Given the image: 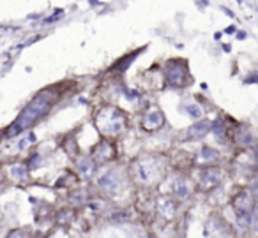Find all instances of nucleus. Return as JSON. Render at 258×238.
<instances>
[{"label": "nucleus", "instance_id": "9b49d317", "mask_svg": "<svg viewBox=\"0 0 258 238\" xmlns=\"http://www.w3.org/2000/svg\"><path fill=\"white\" fill-rule=\"evenodd\" d=\"M172 192L175 198L179 199H186L187 196L191 194V185H189V180L184 177H175L172 182Z\"/></svg>", "mask_w": 258, "mask_h": 238}, {"label": "nucleus", "instance_id": "423d86ee", "mask_svg": "<svg viewBox=\"0 0 258 238\" xmlns=\"http://www.w3.org/2000/svg\"><path fill=\"white\" fill-rule=\"evenodd\" d=\"M221 180H223L221 170L214 166H209V168H205L200 175V189L204 192H211L221 184Z\"/></svg>", "mask_w": 258, "mask_h": 238}, {"label": "nucleus", "instance_id": "6e6552de", "mask_svg": "<svg viewBox=\"0 0 258 238\" xmlns=\"http://www.w3.org/2000/svg\"><path fill=\"white\" fill-rule=\"evenodd\" d=\"M99 185L103 191L113 194V192H117L118 187H120V173H118L117 170L106 171V173L99 178Z\"/></svg>", "mask_w": 258, "mask_h": 238}, {"label": "nucleus", "instance_id": "a211bd4d", "mask_svg": "<svg viewBox=\"0 0 258 238\" xmlns=\"http://www.w3.org/2000/svg\"><path fill=\"white\" fill-rule=\"evenodd\" d=\"M11 173H13V177H15V180H18V182H23L27 178V171H25V168H23V166L11 168Z\"/></svg>", "mask_w": 258, "mask_h": 238}, {"label": "nucleus", "instance_id": "9d476101", "mask_svg": "<svg viewBox=\"0 0 258 238\" xmlns=\"http://www.w3.org/2000/svg\"><path fill=\"white\" fill-rule=\"evenodd\" d=\"M175 212H177V205L172 198H166V196H161L158 199V213L163 217V219L170 220L175 217Z\"/></svg>", "mask_w": 258, "mask_h": 238}, {"label": "nucleus", "instance_id": "0eeeda50", "mask_svg": "<svg viewBox=\"0 0 258 238\" xmlns=\"http://www.w3.org/2000/svg\"><path fill=\"white\" fill-rule=\"evenodd\" d=\"M165 122L166 118L161 110H152L149 113H145L144 118H142V129L147 132H154L158 129H161L165 125Z\"/></svg>", "mask_w": 258, "mask_h": 238}, {"label": "nucleus", "instance_id": "39448f33", "mask_svg": "<svg viewBox=\"0 0 258 238\" xmlns=\"http://www.w3.org/2000/svg\"><path fill=\"white\" fill-rule=\"evenodd\" d=\"M117 157V146L111 139H103L99 141L97 145H94L92 148V155L90 159L94 163H99V164H104V163H110Z\"/></svg>", "mask_w": 258, "mask_h": 238}, {"label": "nucleus", "instance_id": "1a4fd4ad", "mask_svg": "<svg viewBox=\"0 0 258 238\" xmlns=\"http://www.w3.org/2000/svg\"><path fill=\"white\" fill-rule=\"evenodd\" d=\"M233 208H235L237 215H246L247 213H251V210H253V198H251L247 192H240L239 196H235L232 201Z\"/></svg>", "mask_w": 258, "mask_h": 238}, {"label": "nucleus", "instance_id": "dca6fc26", "mask_svg": "<svg viewBox=\"0 0 258 238\" xmlns=\"http://www.w3.org/2000/svg\"><path fill=\"white\" fill-rule=\"evenodd\" d=\"M75 217H76L75 210H60L58 215H57V219L62 226H68V224H71L73 220H75Z\"/></svg>", "mask_w": 258, "mask_h": 238}, {"label": "nucleus", "instance_id": "aec40b11", "mask_svg": "<svg viewBox=\"0 0 258 238\" xmlns=\"http://www.w3.org/2000/svg\"><path fill=\"white\" fill-rule=\"evenodd\" d=\"M212 129H214V132H216V134H218L219 136V138H225V132H226V127H225V124H223V122L221 120H218V122H214V127H212Z\"/></svg>", "mask_w": 258, "mask_h": 238}, {"label": "nucleus", "instance_id": "f3484780", "mask_svg": "<svg viewBox=\"0 0 258 238\" xmlns=\"http://www.w3.org/2000/svg\"><path fill=\"white\" fill-rule=\"evenodd\" d=\"M62 146H64V150L68 152V155L76 157V153H78V145H76L75 139H66V141L62 143Z\"/></svg>", "mask_w": 258, "mask_h": 238}, {"label": "nucleus", "instance_id": "f8f14e48", "mask_svg": "<svg viewBox=\"0 0 258 238\" xmlns=\"http://www.w3.org/2000/svg\"><path fill=\"white\" fill-rule=\"evenodd\" d=\"M211 131V122L204 120V122H198V124L191 125L189 129H187L186 132V138L191 139V141H198V139L204 138L207 132Z\"/></svg>", "mask_w": 258, "mask_h": 238}, {"label": "nucleus", "instance_id": "412c9836", "mask_svg": "<svg viewBox=\"0 0 258 238\" xmlns=\"http://www.w3.org/2000/svg\"><path fill=\"white\" fill-rule=\"evenodd\" d=\"M9 238H30V236L25 231H13V233L9 234Z\"/></svg>", "mask_w": 258, "mask_h": 238}, {"label": "nucleus", "instance_id": "20e7f679", "mask_svg": "<svg viewBox=\"0 0 258 238\" xmlns=\"http://www.w3.org/2000/svg\"><path fill=\"white\" fill-rule=\"evenodd\" d=\"M135 175L140 182L151 184L161 177V163L156 157H144L135 163Z\"/></svg>", "mask_w": 258, "mask_h": 238}, {"label": "nucleus", "instance_id": "7ed1b4c3", "mask_svg": "<svg viewBox=\"0 0 258 238\" xmlns=\"http://www.w3.org/2000/svg\"><path fill=\"white\" fill-rule=\"evenodd\" d=\"M165 74L166 82L172 87H177V89L187 87V83H189V67H187L186 60H168Z\"/></svg>", "mask_w": 258, "mask_h": 238}, {"label": "nucleus", "instance_id": "f03ea898", "mask_svg": "<svg viewBox=\"0 0 258 238\" xmlns=\"http://www.w3.org/2000/svg\"><path fill=\"white\" fill-rule=\"evenodd\" d=\"M96 127L104 138L113 139L125 129V117L118 108L115 106H103L96 113Z\"/></svg>", "mask_w": 258, "mask_h": 238}, {"label": "nucleus", "instance_id": "ddd939ff", "mask_svg": "<svg viewBox=\"0 0 258 238\" xmlns=\"http://www.w3.org/2000/svg\"><path fill=\"white\" fill-rule=\"evenodd\" d=\"M218 157H219L218 150L211 148V146H204V148L198 152L197 163L198 164H212V163H216V161H218Z\"/></svg>", "mask_w": 258, "mask_h": 238}, {"label": "nucleus", "instance_id": "f257e3e1", "mask_svg": "<svg viewBox=\"0 0 258 238\" xmlns=\"http://www.w3.org/2000/svg\"><path fill=\"white\" fill-rule=\"evenodd\" d=\"M57 99H58L57 87L48 89V90H41V92L23 108V111L20 113V117L16 118L15 124L11 125L8 134L13 136V134H16V132H22L23 129H29V127H32L34 124H37L44 115H48V111L51 110V106H53Z\"/></svg>", "mask_w": 258, "mask_h": 238}, {"label": "nucleus", "instance_id": "2eb2a0df", "mask_svg": "<svg viewBox=\"0 0 258 238\" xmlns=\"http://www.w3.org/2000/svg\"><path fill=\"white\" fill-rule=\"evenodd\" d=\"M253 134H251V131H249V127H239L237 129V134H235V141H239V143H242V145H251L253 143Z\"/></svg>", "mask_w": 258, "mask_h": 238}, {"label": "nucleus", "instance_id": "4468645a", "mask_svg": "<svg viewBox=\"0 0 258 238\" xmlns=\"http://www.w3.org/2000/svg\"><path fill=\"white\" fill-rule=\"evenodd\" d=\"M94 161L90 159V157H83L82 161H80V164H78V170H80V173L83 175L85 178H90L94 175Z\"/></svg>", "mask_w": 258, "mask_h": 238}, {"label": "nucleus", "instance_id": "6ab92c4d", "mask_svg": "<svg viewBox=\"0 0 258 238\" xmlns=\"http://www.w3.org/2000/svg\"><path fill=\"white\" fill-rule=\"evenodd\" d=\"M187 113L191 115L193 118H202V115H204V110H202L198 104H187Z\"/></svg>", "mask_w": 258, "mask_h": 238}]
</instances>
